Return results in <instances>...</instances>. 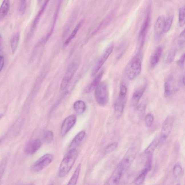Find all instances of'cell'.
Returning a JSON list of instances; mask_svg holds the SVG:
<instances>
[{
  "label": "cell",
  "instance_id": "6da1fadb",
  "mask_svg": "<svg viewBox=\"0 0 185 185\" xmlns=\"http://www.w3.org/2000/svg\"><path fill=\"white\" fill-rule=\"evenodd\" d=\"M78 152L77 149L69 150L65 155L60 165L58 175L60 178L65 177L68 174L77 160Z\"/></svg>",
  "mask_w": 185,
  "mask_h": 185
},
{
  "label": "cell",
  "instance_id": "7a4b0ae2",
  "mask_svg": "<svg viewBox=\"0 0 185 185\" xmlns=\"http://www.w3.org/2000/svg\"><path fill=\"white\" fill-rule=\"evenodd\" d=\"M142 65L141 59L135 57L130 61L126 65L125 71L126 76L130 80L135 79L140 73Z\"/></svg>",
  "mask_w": 185,
  "mask_h": 185
},
{
  "label": "cell",
  "instance_id": "3957f363",
  "mask_svg": "<svg viewBox=\"0 0 185 185\" xmlns=\"http://www.w3.org/2000/svg\"><path fill=\"white\" fill-rule=\"evenodd\" d=\"M95 98L99 105L104 106L108 103L109 92L108 85L105 82L100 83L95 91Z\"/></svg>",
  "mask_w": 185,
  "mask_h": 185
},
{
  "label": "cell",
  "instance_id": "277c9868",
  "mask_svg": "<svg viewBox=\"0 0 185 185\" xmlns=\"http://www.w3.org/2000/svg\"><path fill=\"white\" fill-rule=\"evenodd\" d=\"M139 150L138 146L134 145L128 150L119 165L123 172L127 170L134 161Z\"/></svg>",
  "mask_w": 185,
  "mask_h": 185
},
{
  "label": "cell",
  "instance_id": "5b68a950",
  "mask_svg": "<svg viewBox=\"0 0 185 185\" xmlns=\"http://www.w3.org/2000/svg\"><path fill=\"white\" fill-rule=\"evenodd\" d=\"M80 61L79 58H76L69 65L61 82V90H64L69 85L78 69Z\"/></svg>",
  "mask_w": 185,
  "mask_h": 185
},
{
  "label": "cell",
  "instance_id": "8992f818",
  "mask_svg": "<svg viewBox=\"0 0 185 185\" xmlns=\"http://www.w3.org/2000/svg\"><path fill=\"white\" fill-rule=\"evenodd\" d=\"M114 47V43H110L103 51L100 58L98 59L93 68H92L91 74L92 77L95 76L101 69L103 65L108 59L111 54L112 53Z\"/></svg>",
  "mask_w": 185,
  "mask_h": 185
},
{
  "label": "cell",
  "instance_id": "52a82bcc",
  "mask_svg": "<svg viewBox=\"0 0 185 185\" xmlns=\"http://www.w3.org/2000/svg\"><path fill=\"white\" fill-rule=\"evenodd\" d=\"M53 160V157L49 154H46L37 160L31 167V171L39 172L44 169L51 164Z\"/></svg>",
  "mask_w": 185,
  "mask_h": 185
},
{
  "label": "cell",
  "instance_id": "ba28073f",
  "mask_svg": "<svg viewBox=\"0 0 185 185\" xmlns=\"http://www.w3.org/2000/svg\"><path fill=\"white\" fill-rule=\"evenodd\" d=\"M151 20L150 12V9H148L147 13L144 19L141 26L140 31L138 35V44L140 47H142L144 41L147 33L148 29H149L150 24Z\"/></svg>",
  "mask_w": 185,
  "mask_h": 185
},
{
  "label": "cell",
  "instance_id": "9c48e42d",
  "mask_svg": "<svg viewBox=\"0 0 185 185\" xmlns=\"http://www.w3.org/2000/svg\"><path fill=\"white\" fill-rule=\"evenodd\" d=\"M174 118L172 116H168L163 123L160 134V142L165 141L170 134L174 123Z\"/></svg>",
  "mask_w": 185,
  "mask_h": 185
},
{
  "label": "cell",
  "instance_id": "30bf717a",
  "mask_svg": "<svg viewBox=\"0 0 185 185\" xmlns=\"http://www.w3.org/2000/svg\"><path fill=\"white\" fill-rule=\"evenodd\" d=\"M126 94L119 93L114 105V112L116 118H120L123 114L126 102Z\"/></svg>",
  "mask_w": 185,
  "mask_h": 185
},
{
  "label": "cell",
  "instance_id": "8fae6325",
  "mask_svg": "<svg viewBox=\"0 0 185 185\" xmlns=\"http://www.w3.org/2000/svg\"><path fill=\"white\" fill-rule=\"evenodd\" d=\"M77 120L76 115L69 116L65 119L62 123L61 128V134L62 136H64L74 126Z\"/></svg>",
  "mask_w": 185,
  "mask_h": 185
},
{
  "label": "cell",
  "instance_id": "7c38bea8",
  "mask_svg": "<svg viewBox=\"0 0 185 185\" xmlns=\"http://www.w3.org/2000/svg\"><path fill=\"white\" fill-rule=\"evenodd\" d=\"M42 144V141L39 139L32 140L27 144L25 147V153L29 155L34 154L39 150Z\"/></svg>",
  "mask_w": 185,
  "mask_h": 185
},
{
  "label": "cell",
  "instance_id": "4fadbf2b",
  "mask_svg": "<svg viewBox=\"0 0 185 185\" xmlns=\"http://www.w3.org/2000/svg\"><path fill=\"white\" fill-rule=\"evenodd\" d=\"M123 172L120 167L118 165L112 173L107 182L106 185H118L120 181L121 176Z\"/></svg>",
  "mask_w": 185,
  "mask_h": 185
},
{
  "label": "cell",
  "instance_id": "5bb4252c",
  "mask_svg": "<svg viewBox=\"0 0 185 185\" xmlns=\"http://www.w3.org/2000/svg\"><path fill=\"white\" fill-rule=\"evenodd\" d=\"M165 19L163 16H160L157 19L154 27L155 37H160L164 32V28Z\"/></svg>",
  "mask_w": 185,
  "mask_h": 185
},
{
  "label": "cell",
  "instance_id": "9a60e30c",
  "mask_svg": "<svg viewBox=\"0 0 185 185\" xmlns=\"http://www.w3.org/2000/svg\"><path fill=\"white\" fill-rule=\"evenodd\" d=\"M85 134V132L83 130H81L77 134L71 143L69 150L76 149L84 139Z\"/></svg>",
  "mask_w": 185,
  "mask_h": 185
},
{
  "label": "cell",
  "instance_id": "2e32d148",
  "mask_svg": "<svg viewBox=\"0 0 185 185\" xmlns=\"http://www.w3.org/2000/svg\"><path fill=\"white\" fill-rule=\"evenodd\" d=\"M163 51V48L161 46H158L155 50L151 57L150 65L151 67L153 68L157 66L161 57Z\"/></svg>",
  "mask_w": 185,
  "mask_h": 185
},
{
  "label": "cell",
  "instance_id": "e0dca14e",
  "mask_svg": "<svg viewBox=\"0 0 185 185\" xmlns=\"http://www.w3.org/2000/svg\"><path fill=\"white\" fill-rule=\"evenodd\" d=\"M146 87L145 86L141 87L134 91L132 97V103L134 106H136L143 94Z\"/></svg>",
  "mask_w": 185,
  "mask_h": 185
},
{
  "label": "cell",
  "instance_id": "ac0fdd59",
  "mask_svg": "<svg viewBox=\"0 0 185 185\" xmlns=\"http://www.w3.org/2000/svg\"><path fill=\"white\" fill-rule=\"evenodd\" d=\"M104 71L102 70L95 77L94 79L92 81L89 87L87 88L86 92H92L98 86V85L100 83V80H101Z\"/></svg>",
  "mask_w": 185,
  "mask_h": 185
},
{
  "label": "cell",
  "instance_id": "d6986e66",
  "mask_svg": "<svg viewBox=\"0 0 185 185\" xmlns=\"http://www.w3.org/2000/svg\"><path fill=\"white\" fill-rule=\"evenodd\" d=\"M160 142V139L159 137H156L151 143L145 151V153L147 155L153 154L154 152L157 148Z\"/></svg>",
  "mask_w": 185,
  "mask_h": 185
},
{
  "label": "cell",
  "instance_id": "ffe728a7",
  "mask_svg": "<svg viewBox=\"0 0 185 185\" xmlns=\"http://www.w3.org/2000/svg\"><path fill=\"white\" fill-rule=\"evenodd\" d=\"M73 108L77 113L81 114L85 112L86 106L85 102L81 100H78L73 104Z\"/></svg>",
  "mask_w": 185,
  "mask_h": 185
},
{
  "label": "cell",
  "instance_id": "44dd1931",
  "mask_svg": "<svg viewBox=\"0 0 185 185\" xmlns=\"http://www.w3.org/2000/svg\"><path fill=\"white\" fill-rule=\"evenodd\" d=\"M81 168V164H79L73 172L67 185H76L78 181Z\"/></svg>",
  "mask_w": 185,
  "mask_h": 185
},
{
  "label": "cell",
  "instance_id": "7402d4cb",
  "mask_svg": "<svg viewBox=\"0 0 185 185\" xmlns=\"http://www.w3.org/2000/svg\"><path fill=\"white\" fill-rule=\"evenodd\" d=\"M49 1H46L42 5L41 9L39 11V13H38L37 15L36 16L35 20H34L33 23L32 25V28H31V32H33L34 31V29L35 28L36 26L37 25L38 22H39L40 17H41L42 14L45 10V9L46 7V6L48 4Z\"/></svg>",
  "mask_w": 185,
  "mask_h": 185
},
{
  "label": "cell",
  "instance_id": "603a6c76",
  "mask_svg": "<svg viewBox=\"0 0 185 185\" xmlns=\"http://www.w3.org/2000/svg\"><path fill=\"white\" fill-rule=\"evenodd\" d=\"M9 9V1L5 0L2 2L0 9V19H1L5 17L7 14Z\"/></svg>",
  "mask_w": 185,
  "mask_h": 185
},
{
  "label": "cell",
  "instance_id": "cb8c5ba5",
  "mask_svg": "<svg viewBox=\"0 0 185 185\" xmlns=\"http://www.w3.org/2000/svg\"><path fill=\"white\" fill-rule=\"evenodd\" d=\"M19 39L20 34L19 33L15 34L12 38L11 41V46L13 54H14L16 51L18 45Z\"/></svg>",
  "mask_w": 185,
  "mask_h": 185
},
{
  "label": "cell",
  "instance_id": "d4e9b609",
  "mask_svg": "<svg viewBox=\"0 0 185 185\" xmlns=\"http://www.w3.org/2000/svg\"><path fill=\"white\" fill-rule=\"evenodd\" d=\"M83 22V21H80L77 24V25L76 26L75 28L70 36H69V37L67 39H66V40L64 44L65 46H67L69 44V43H70V42L71 41L72 39L75 37V36L77 35V32H78L79 29L80 27L82 25Z\"/></svg>",
  "mask_w": 185,
  "mask_h": 185
},
{
  "label": "cell",
  "instance_id": "484cf974",
  "mask_svg": "<svg viewBox=\"0 0 185 185\" xmlns=\"http://www.w3.org/2000/svg\"><path fill=\"white\" fill-rule=\"evenodd\" d=\"M149 171L146 168H144L141 171L140 173L137 176L135 181V185H141L143 183L146 178L147 174Z\"/></svg>",
  "mask_w": 185,
  "mask_h": 185
},
{
  "label": "cell",
  "instance_id": "4316f807",
  "mask_svg": "<svg viewBox=\"0 0 185 185\" xmlns=\"http://www.w3.org/2000/svg\"><path fill=\"white\" fill-rule=\"evenodd\" d=\"M172 85L170 80L166 81L164 84V96L168 97L171 94L172 90Z\"/></svg>",
  "mask_w": 185,
  "mask_h": 185
},
{
  "label": "cell",
  "instance_id": "83f0119b",
  "mask_svg": "<svg viewBox=\"0 0 185 185\" xmlns=\"http://www.w3.org/2000/svg\"><path fill=\"white\" fill-rule=\"evenodd\" d=\"M179 23L181 27L183 26L185 24V5L179 9Z\"/></svg>",
  "mask_w": 185,
  "mask_h": 185
},
{
  "label": "cell",
  "instance_id": "f1b7e54d",
  "mask_svg": "<svg viewBox=\"0 0 185 185\" xmlns=\"http://www.w3.org/2000/svg\"><path fill=\"white\" fill-rule=\"evenodd\" d=\"M183 170L180 164H177L174 166L173 169V174L174 177L178 178L181 176Z\"/></svg>",
  "mask_w": 185,
  "mask_h": 185
},
{
  "label": "cell",
  "instance_id": "f546056e",
  "mask_svg": "<svg viewBox=\"0 0 185 185\" xmlns=\"http://www.w3.org/2000/svg\"><path fill=\"white\" fill-rule=\"evenodd\" d=\"M176 49L174 48L170 50L166 59V62L167 64H169L173 61L176 56Z\"/></svg>",
  "mask_w": 185,
  "mask_h": 185
},
{
  "label": "cell",
  "instance_id": "4dcf8cb0",
  "mask_svg": "<svg viewBox=\"0 0 185 185\" xmlns=\"http://www.w3.org/2000/svg\"><path fill=\"white\" fill-rule=\"evenodd\" d=\"M54 134L51 131H47L44 133L43 136V140L46 143H50L53 141Z\"/></svg>",
  "mask_w": 185,
  "mask_h": 185
},
{
  "label": "cell",
  "instance_id": "1f68e13d",
  "mask_svg": "<svg viewBox=\"0 0 185 185\" xmlns=\"http://www.w3.org/2000/svg\"><path fill=\"white\" fill-rule=\"evenodd\" d=\"M173 20V17L172 16H170L165 19L164 25V32H167L169 31L171 25H172Z\"/></svg>",
  "mask_w": 185,
  "mask_h": 185
},
{
  "label": "cell",
  "instance_id": "d6a6232c",
  "mask_svg": "<svg viewBox=\"0 0 185 185\" xmlns=\"http://www.w3.org/2000/svg\"><path fill=\"white\" fill-rule=\"evenodd\" d=\"M26 7V1H20L18 6V12L20 15H23L25 13Z\"/></svg>",
  "mask_w": 185,
  "mask_h": 185
},
{
  "label": "cell",
  "instance_id": "836d02e7",
  "mask_svg": "<svg viewBox=\"0 0 185 185\" xmlns=\"http://www.w3.org/2000/svg\"><path fill=\"white\" fill-rule=\"evenodd\" d=\"M118 145V143L117 142H114L110 144L106 148L105 153L109 154L113 152L117 148Z\"/></svg>",
  "mask_w": 185,
  "mask_h": 185
},
{
  "label": "cell",
  "instance_id": "e575fe53",
  "mask_svg": "<svg viewBox=\"0 0 185 185\" xmlns=\"http://www.w3.org/2000/svg\"><path fill=\"white\" fill-rule=\"evenodd\" d=\"M145 121L146 126L148 127H150L153 124L154 122L153 116L152 114H148L145 117Z\"/></svg>",
  "mask_w": 185,
  "mask_h": 185
},
{
  "label": "cell",
  "instance_id": "d590c367",
  "mask_svg": "<svg viewBox=\"0 0 185 185\" xmlns=\"http://www.w3.org/2000/svg\"><path fill=\"white\" fill-rule=\"evenodd\" d=\"M152 160H153V154L148 155L146 164H145V168L148 171L150 170L151 168Z\"/></svg>",
  "mask_w": 185,
  "mask_h": 185
},
{
  "label": "cell",
  "instance_id": "8d00e7d4",
  "mask_svg": "<svg viewBox=\"0 0 185 185\" xmlns=\"http://www.w3.org/2000/svg\"><path fill=\"white\" fill-rule=\"evenodd\" d=\"M178 42L180 46L183 45L185 43V28L179 35Z\"/></svg>",
  "mask_w": 185,
  "mask_h": 185
},
{
  "label": "cell",
  "instance_id": "74e56055",
  "mask_svg": "<svg viewBox=\"0 0 185 185\" xmlns=\"http://www.w3.org/2000/svg\"><path fill=\"white\" fill-rule=\"evenodd\" d=\"M145 110H146V106L143 104H141L139 105L137 107V110L140 116H142L145 113Z\"/></svg>",
  "mask_w": 185,
  "mask_h": 185
},
{
  "label": "cell",
  "instance_id": "f35d334b",
  "mask_svg": "<svg viewBox=\"0 0 185 185\" xmlns=\"http://www.w3.org/2000/svg\"><path fill=\"white\" fill-rule=\"evenodd\" d=\"M177 63L180 67H183L185 63V53L183 54L177 61Z\"/></svg>",
  "mask_w": 185,
  "mask_h": 185
},
{
  "label": "cell",
  "instance_id": "ab89813d",
  "mask_svg": "<svg viewBox=\"0 0 185 185\" xmlns=\"http://www.w3.org/2000/svg\"><path fill=\"white\" fill-rule=\"evenodd\" d=\"M5 64V59L3 56L1 55L0 56V71H2Z\"/></svg>",
  "mask_w": 185,
  "mask_h": 185
},
{
  "label": "cell",
  "instance_id": "60d3db41",
  "mask_svg": "<svg viewBox=\"0 0 185 185\" xmlns=\"http://www.w3.org/2000/svg\"><path fill=\"white\" fill-rule=\"evenodd\" d=\"M183 83L184 84V85H185V75L183 76Z\"/></svg>",
  "mask_w": 185,
  "mask_h": 185
},
{
  "label": "cell",
  "instance_id": "b9f144b4",
  "mask_svg": "<svg viewBox=\"0 0 185 185\" xmlns=\"http://www.w3.org/2000/svg\"><path fill=\"white\" fill-rule=\"evenodd\" d=\"M27 185H35L33 183H30L29 184H28Z\"/></svg>",
  "mask_w": 185,
  "mask_h": 185
},
{
  "label": "cell",
  "instance_id": "7bdbcfd3",
  "mask_svg": "<svg viewBox=\"0 0 185 185\" xmlns=\"http://www.w3.org/2000/svg\"><path fill=\"white\" fill-rule=\"evenodd\" d=\"M176 185H180V183H178Z\"/></svg>",
  "mask_w": 185,
  "mask_h": 185
}]
</instances>
